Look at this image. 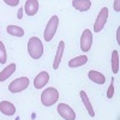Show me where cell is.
Listing matches in <instances>:
<instances>
[{
  "mask_svg": "<svg viewBox=\"0 0 120 120\" xmlns=\"http://www.w3.org/2000/svg\"><path fill=\"white\" fill-rule=\"evenodd\" d=\"M28 53L33 59H40L43 54V45L41 40L36 36H33L28 42Z\"/></svg>",
  "mask_w": 120,
  "mask_h": 120,
  "instance_id": "obj_1",
  "label": "cell"
},
{
  "mask_svg": "<svg viewBox=\"0 0 120 120\" xmlns=\"http://www.w3.org/2000/svg\"><path fill=\"white\" fill-rule=\"evenodd\" d=\"M59 100V91L55 88H47L41 94V102L46 107H51Z\"/></svg>",
  "mask_w": 120,
  "mask_h": 120,
  "instance_id": "obj_2",
  "label": "cell"
},
{
  "mask_svg": "<svg viewBox=\"0 0 120 120\" xmlns=\"http://www.w3.org/2000/svg\"><path fill=\"white\" fill-rule=\"evenodd\" d=\"M58 26H59V17L58 16H52L51 19L48 21V23L46 25V29H45V33H43V37H45L46 42H49V41L53 40L56 30H58Z\"/></svg>",
  "mask_w": 120,
  "mask_h": 120,
  "instance_id": "obj_3",
  "label": "cell"
},
{
  "mask_svg": "<svg viewBox=\"0 0 120 120\" xmlns=\"http://www.w3.org/2000/svg\"><path fill=\"white\" fill-rule=\"evenodd\" d=\"M29 78L28 77H19V78H16L15 81H12L8 85V90L10 93L12 94H16V93H21L23 90H25L28 86H29Z\"/></svg>",
  "mask_w": 120,
  "mask_h": 120,
  "instance_id": "obj_4",
  "label": "cell"
},
{
  "mask_svg": "<svg viewBox=\"0 0 120 120\" xmlns=\"http://www.w3.org/2000/svg\"><path fill=\"white\" fill-rule=\"evenodd\" d=\"M107 19H108V8L107 7H102L101 11L98 12V15L96 17V21H95V24H94L95 33L102 31V29L105 28V25L107 23Z\"/></svg>",
  "mask_w": 120,
  "mask_h": 120,
  "instance_id": "obj_5",
  "label": "cell"
},
{
  "mask_svg": "<svg viewBox=\"0 0 120 120\" xmlns=\"http://www.w3.org/2000/svg\"><path fill=\"white\" fill-rule=\"evenodd\" d=\"M56 111L60 114V116L64 118L65 120H76V113H75V111L68 105H66V103H59Z\"/></svg>",
  "mask_w": 120,
  "mask_h": 120,
  "instance_id": "obj_6",
  "label": "cell"
},
{
  "mask_svg": "<svg viewBox=\"0 0 120 120\" xmlns=\"http://www.w3.org/2000/svg\"><path fill=\"white\" fill-rule=\"evenodd\" d=\"M93 46V34L89 29H85L82 36H81V49L82 52L86 53L90 51V48Z\"/></svg>",
  "mask_w": 120,
  "mask_h": 120,
  "instance_id": "obj_7",
  "label": "cell"
},
{
  "mask_svg": "<svg viewBox=\"0 0 120 120\" xmlns=\"http://www.w3.org/2000/svg\"><path fill=\"white\" fill-rule=\"evenodd\" d=\"M48 82H49V75H48V72L42 71V72H40L35 77V79H34V86L36 89H42Z\"/></svg>",
  "mask_w": 120,
  "mask_h": 120,
  "instance_id": "obj_8",
  "label": "cell"
},
{
  "mask_svg": "<svg viewBox=\"0 0 120 120\" xmlns=\"http://www.w3.org/2000/svg\"><path fill=\"white\" fill-rule=\"evenodd\" d=\"M38 7H40V4L37 0H26L24 5V11L26 12L28 16H34L37 13Z\"/></svg>",
  "mask_w": 120,
  "mask_h": 120,
  "instance_id": "obj_9",
  "label": "cell"
},
{
  "mask_svg": "<svg viewBox=\"0 0 120 120\" xmlns=\"http://www.w3.org/2000/svg\"><path fill=\"white\" fill-rule=\"evenodd\" d=\"M0 112L4 115H13L16 113V107L13 103L8 102V101H1L0 102Z\"/></svg>",
  "mask_w": 120,
  "mask_h": 120,
  "instance_id": "obj_10",
  "label": "cell"
},
{
  "mask_svg": "<svg viewBox=\"0 0 120 120\" xmlns=\"http://www.w3.org/2000/svg\"><path fill=\"white\" fill-rule=\"evenodd\" d=\"M88 77L91 82L96 83V84H105L106 83V77L98 71H95V70H90L89 73H88Z\"/></svg>",
  "mask_w": 120,
  "mask_h": 120,
  "instance_id": "obj_11",
  "label": "cell"
},
{
  "mask_svg": "<svg viewBox=\"0 0 120 120\" xmlns=\"http://www.w3.org/2000/svg\"><path fill=\"white\" fill-rule=\"evenodd\" d=\"M64 49H65V42L60 41L59 46H58V51H56L55 58H54V63H53V68L54 70H58V67L60 65V61H61V58H63V54H64Z\"/></svg>",
  "mask_w": 120,
  "mask_h": 120,
  "instance_id": "obj_12",
  "label": "cell"
},
{
  "mask_svg": "<svg viewBox=\"0 0 120 120\" xmlns=\"http://www.w3.org/2000/svg\"><path fill=\"white\" fill-rule=\"evenodd\" d=\"M16 71V64L12 63V64H10L7 65L1 72H0V82H5L7 78H10V76H12Z\"/></svg>",
  "mask_w": 120,
  "mask_h": 120,
  "instance_id": "obj_13",
  "label": "cell"
},
{
  "mask_svg": "<svg viewBox=\"0 0 120 120\" xmlns=\"http://www.w3.org/2000/svg\"><path fill=\"white\" fill-rule=\"evenodd\" d=\"M72 5H73L75 8L78 10V11L84 12V11H88V10L91 7V1H90V0H73Z\"/></svg>",
  "mask_w": 120,
  "mask_h": 120,
  "instance_id": "obj_14",
  "label": "cell"
},
{
  "mask_svg": "<svg viewBox=\"0 0 120 120\" xmlns=\"http://www.w3.org/2000/svg\"><path fill=\"white\" fill-rule=\"evenodd\" d=\"M88 63V56L86 55H79V56H76L73 59H71L68 61V66L70 67H79V66H83Z\"/></svg>",
  "mask_w": 120,
  "mask_h": 120,
  "instance_id": "obj_15",
  "label": "cell"
},
{
  "mask_svg": "<svg viewBox=\"0 0 120 120\" xmlns=\"http://www.w3.org/2000/svg\"><path fill=\"white\" fill-rule=\"evenodd\" d=\"M79 95H81V100L83 101V105L85 106V108H86V111H88L89 115H90V116H95V111H94V108H93L91 103H90V101H89V97H88L86 93L82 90Z\"/></svg>",
  "mask_w": 120,
  "mask_h": 120,
  "instance_id": "obj_16",
  "label": "cell"
},
{
  "mask_svg": "<svg viewBox=\"0 0 120 120\" xmlns=\"http://www.w3.org/2000/svg\"><path fill=\"white\" fill-rule=\"evenodd\" d=\"M7 30V34L16 36V37H23L24 36V30L21 26H17V25H8L6 28Z\"/></svg>",
  "mask_w": 120,
  "mask_h": 120,
  "instance_id": "obj_17",
  "label": "cell"
},
{
  "mask_svg": "<svg viewBox=\"0 0 120 120\" xmlns=\"http://www.w3.org/2000/svg\"><path fill=\"white\" fill-rule=\"evenodd\" d=\"M112 71L114 73L119 72V52L115 49L112 52Z\"/></svg>",
  "mask_w": 120,
  "mask_h": 120,
  "instance_id": "obj_18",
  "label": "cell"
},
{
  "mask_svg": "<svg viewBox=\"0 0 120 120\" xmlns=\"http://www.w3.org/2000/svg\"><path fill=\"white\" fill-rule=\"evenodd\" d=\"M7 61V54H6V48L4 43L0 41V64H5Z\"/></svg>",
  "mask_w": 120,
  "mask_h": 120,
  "instance_id": "obj_19",
  "label": "cell"
},
{
  "mask_svg": "<svg viewBox=\"0 0 120 120\" xmlns=\"http://www.w3.org/2000/svg\"><path fill=\"white\" fill-rule=\"evenodd\" d=\"M114 78H112V82H111V85H109L108 90H107V97L108 98H112L114 96Z\"/></svg>",
  "mask_w": 120,
  "mask_h": 120,
  "instance_id": "obj_20",
  "label": "cell"
},
{
  "mask_svg": "<svg viewBox=\"0 0 120 120\" xmlns=\"http://www.w3.org/2000/svg\"><path fill=\"white\" fill-rule=\"evenodd\" d=\"M5 4H7L10 6H16V5L19 4V1L18 0H5Z\"/></svg>",
  "mask_w": 120,
  "mask_h": 120,
  "instance_id": "obj_21",
  "label": "cell"
},
{
  "mask_svg": "<svg viewBox=\"0 0 120 120\" xmlns=\"http://www.w3.org/2000/svg\"><path fill=\"white\" fill-rule=\"evenodd\" d=\"M119 5H120V1H119V0H115V1H114V10L116 12L120 11V6Z\"/></svg>",
  "mask_w": 120,
  "mask_h": 120,
  "instance_id": "obj_22",
  "label": "cell"
},
{
  "mask_svg": "<svg viewBox=\"0 0 120 120\" xmlns=\"http://www.w3.org/2000/svg\"><path fill=\"white\" fill-rule=\"evenodd\" d=\"M23 11H24V8H19V11H18V13H17V17H18L19 19L23 17Z\"/></svg>",
  "mask_w": 120,
  "mask_h": 120,
  "instance_id": "obj_23",
  "label": "cell"
},
{
  "mask_svg": "<svg viewBox=\"0 0 120 120\" xmlns=\"http://www.w3.org/2000/svg\"><path fill=\"white\" fill-rule=\"evenodd\" d=\"M119 31H120V29L118 28V30H116V41H118V43H119Z\"/></svg>",
  "mask_w": 120,
  "mask_h": 120,
  "instance_id": "obj_24",
  "label": "cell"
}]
</instances>
